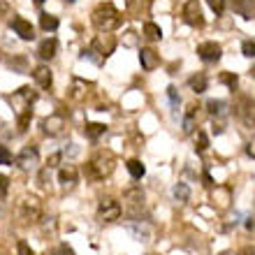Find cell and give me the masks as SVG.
<instances>
[{
	"instance_id": "obj_42",
	"label": "cell",
	"mask_w": 255,
	"mask_h": 255,
	"mask_svg": "<svg viewBox=\"0 0 255 255\" xmlns=\"http://www.w3.org/2000/svg\"><path fill=\"white\" fill-rule=\"evenodd\" d=\"M242 255H255V249H244Z\"/></svg>"
},
{
	"instance_id": "obj_8",
	"label": "cell",
	"mask_w": 255,
	"mask_h": 255,
	"mask_svg": "<svg viewBox=\"0 0 255 255\" xmlns=\"http://www.w3.org/2000/svg\"><path fill=\"white\" fill-rule=\"evenodd\" d=\"M197 56H200L204 63H216V61H221L223 49H221V44H216V42H202L200 47H197Z\"/></svg>"
},
{
	"instance_id": "obj_14",
	"label": "cell",
	"mask_w": 255,
	"mask_h": 255,
	"mask_svg": "<svg viewBox=\"0 0 255 255\" xmlns=\"http://www.w3.org/2000/svg\"><path fill=\"white\" fill-rule=\"evenodd\" d=\"M211 200H214V204L218 209H228L230 202H232V190L228 186H216L214 193H211Z\"/></svg>"
},
{
	"instance_id": "obj_40",
	"label": "cell",
	"mask_w": 255,
	"mask_h": 255,
	"mask_svg": "<svg viewBox=\"0 0 255 255\" xmlns=\"http://www.w3.org/2000/svg\"><path fill=\"white\" fill-rule=\"evenodd\" d=\"M246 151H249V155H251V158H255V137L249 141V146H246Z\"/></svg>"
},
{
	"instance_id": "obj_41",
	"label": "cell",
	"mask_w": 255,
	"mask_h": 255,
	"mask_svg": "<svg viewBox=\"0 0 255 255\" xmlns=\"http://www.w3.org/2000/svg\"><path fill=\"white\" fill-rule=\"evenodd\" d=\"M202 179H204V186H211V183H214V181H211V176H209L207 172H204V174H202Z\"/></svg>"
},
{
	"instance_id": "obj_11",
	"label": "cell",
	"mask_w": 255,
	"mask_h": 255,
	"mask_svg": "<svg viewBox=\"0 0 255 255\" xmlns=\"http://www.w3.org/2000/svg\"><path fill=\"white\" fill-rule=\"evenodd\" d=\"M37 158H40L37 146H26L19 155H16V165H19L21 169H30L33 165H37Z\"/></svg>"
},
{
	"instance_id": "obj_43",
	"label": "cell",
	"mask_w": 255,
	"mask_h": 255,
	"mask_svg": "<svg viewBox=\"0 0 255 255\" xmlns=\"http://www.w3.org/2000/svg\"><path fill=\"white\" fill-rule=\"evenodd\" d=\"M42 2H44V0H35V5H42Z\"/></svg>"
},
{
	"instance_id": "obj_32",
	"label": "cell",
	"mask_w": 255,
	"mask_h": 255,
	"mask_svg": "<svg viewBox=\"0 0 255 255\" xmlns=\"http://www.w3.org/2000/svg\"><path fill=\"white\" fill-rule=\"evenodd\" d=\"M207 2L216 14H223V9H225V0H207Z\"/></svg>"
},
{
	"instance_id": "obj_4",
	"label": "cell",
	"mask_w": 255,
	"mask_h": 255,
	"mask_svg": "<svg viewBox=\"0 0 255 255\" xmlns=\"http://www.w3.org/2000/svg\"><path fill=\"white\" fill-rule=\"evenodd\" d=\"M121 214H123V207L116 200H112V197L100 200V207H98V218H100L102 223L119 221V218H121Z\"/></svg>"
},
{
	"instance_id": "obj_33",
	"label": "cell",
	"mask_w": 255,
	"mask_h": 255,
	"mask_svg": "<svg viewBox=\"0 0 255 255\" xmlns=\"http://www.w3.org/2000/svg\"><path fill=\"white\" fill-rule=\"evenodd\" d=\"M12 162V153L7 151V146H0V165H9Z\"/></svg>"
},
{
	"instance_id": "obj_24",
	"label": "cell",
	"mask_w": 255,
	"mask_h": 255,
	"mask_svg": "<svg viewBox=\"0 0 255 255\" xmlns=\"http://www.w3.org/2000/svg\"><path fill=\"white\" fill-rule=\"evenodd\" d=\"M128 172H130L132 179H141V176L146 174V169H144V165L139 160H128Z\"/></svg>"
},
{
	"instance_id": "obj_31",
	"label": "cell",
	"mask_w": 255,
	"mask_h": 255,
	"mask_svg": "<svg viewBox=\"0 0 255 255\" xmlns=\"http://www.w3.org/2000/svg\"><path fill=\"white\" fill-rule=\"evenodd\" d=\"M28 123H30V114L16 116V126H19V132H26V130H28Z\"/></svg>"
},
{
	"instance_id": "obj_36",
	"label": "cell",
	"mask_w": 255,
	"mask_h": 255,
	"mask_svg": "<svg viewBox=\"0 0 255 255\" xmlns=\"http://www.w3.org/2000/svg\"><path fill=\"white\" fill-rule=\"evenodd\" d=\"M167 98H169V102H172L174 107L179 105V93H176V88H174V86H169V88H167Z\"/></svg>"
},
{
	"instance_id": "obj_1",
	"label": "cell",
	"mask_w": 255,
	"mask_h": 255,
	"mask_svg": "<svg viewBox=\"0 0 255 255\" xmlns=\"http://www.w3.org/2000/svg\"><path fill=\"white\" fill-rule=\"evenodd\" d=\"M91 19H93V26L98 28L100 33H109V30H114V28L121 23V12H119L112 2H100V5L93 9Z\"/></svg>"
},
{
	"instance_id": "obj_35",
	"label": "cell",
	"mask_w": 255,
	"mask_h": 255,
	"mask_svg": "<svg viewBox=\"0 0 255 255\" xmlns=\"http://www.w3.org/2000/svg\"><path fill=\"white\" fill-rule=\"evenodd\" d=\"M123 44H126V47H134V44H137V33L128 30V33H126V40H123Z\"/></svg>"
},
{
	"instance_id": "obj_12",
	"label": "cell",
	"mask_w": 255,
	"mask_h": 255,
	"mask_svg": "<svg viewBox=\"0 0 255 255\" xmlns=\"http://www.w3.org/2000/svg\"><path fill=\"white\" fill-rule=\"evenodd\" d=\"M77 179H79V169L74 167V165H63L58 169V183L65 186V188H72L74 183H77Z\"/></svg>"
},
{
	"instance_id": "obj_25",
	"label": "cell",
	"mask_w": 255,
	"mask_h": 255,
	"mask_svg": "<svg viewBox=\"0 0 255 255\" xmlns=\"http://www.w3.org/2000/svg\"><path fill=\"white\" fill-rule=\"evenodd\" d=\"M235 9L249 19L251 14H253V0H235Z\"/></svg>"
},
{
	"instance_id": "obj_39",
	"label": "cell",
	"mask_w": 255,
	"mask_h": 255,
	"mask_svg": "<svg viewBox=\"0 0 255 255\" xmlns=\"http://www.w3.org/2000/svg\"><path fill=\"white\" fill-rule=\"evenodd\" d=\"M0 195H7V176L0 174Z\"/></svg>"
},
{
	"instance_id": "obj_22",
	"label": "cell",
	"mask_w": 255,
	"mask_h": 255,
	"mask_svg": "<svg viewBox=\"0 0 255 255\" xmlns=\"http://www.w3.org/2000/svg\"><path fill=\"white\" fill-rule=\"evenodd\" d=\"M207 112L211 116H223V114H228V105L223 100H209L207 102Z\"/></svg>"
},
{
	"instance_id": "obj_37",
	"label": "cell",
	"mask_w": 255,
	"mask_h": 255,
	"mask_svg": "<svg viewBox=\"0 0 255 255\" xmlns=\"http://www.w3.org/2000/svg\"><path fill=\"white\" fill-rule=\"evenodd\" d=\"M54 255H74V251L70 249L67 244H61V246H58V251H56Z\"/></svg>"
},
{
	"instance_id": "obj_26",
	"label": "cell",
	"mask_w": 255,
	"mask_h": 255,
	"mask_svg": "<svg viewBox=\"0 0 255 255\" xmlns=\"http://www.w3.org/2000/svg\"><path fill=\"white\" fill-rule=\"evenodd\" d=\"M195 105L193 107H188V112H186V119H183V132L186 134H190L195 130Z\"/></svg>"
},
{
	"instance_id": "obj_7",
	"label": "cell",
	"mask_w": 255,
	"mask_h": 255,
	"mask_svg": "<svg viewBox=\"0 0 255 255\" xmlns=\"http://www.w3.org/2000/svg\"><path fill=\"white\" fill-rule=\"evenodd\" d=\"M42 130H44V134H49V137H58V134L65 130V116L63 114L47 116V119L42 121Z\"/></svg>"
},
{
	"instance_id": "obj_19",
	"label": "cell",
	"mask_w": 255,
	"mask_h": 255,
	"mask_svg": "<svg viewBox=\"0 0 255 255\" xmlns=\"http://www.w3.org/2000/svg\"><path fill=\"white\" fill-rule=\"evenodd\" d=\"M105 132H107V126H105V123H86V128H84V134L93 141L100 139Z\"/></svg>"
},
{
	"instance_id": "obj_27",
	"label": "cell",
	"mask_w": 255,
	"mask_h": 255,
	"mask_svg": "<svg viewBox=\"0 0 255 255\" xmlns=\"http://www.w3.org/2000/svg\"><path fill=\"white\" fill-rule=\"evenodd\" d=\"M174 197H176L179 202H188L190 188L186 186V183H176V186H174Z\"/></svg>"
},
{
	"instance_id": "obj_28",
	"label": "cell",
	"mask_w": 255,
	"mask_h": 255,
	"mask_svg": "<svg viewBox=\"0 0 255 255\" xmlns=\"http://www.w3.org/2000/svg\"><path fill=\"white\" fill-rule=\"evenodd\" d=\"M221 84H225L228 88H232V91H235L237 84H239V77H237L235 72H221Z\"/></svg>"
},
{
	"instance_id": "obj_18",
	"label": "cell",
	"mask_w": 255,
	"mask_h": 255,
	"mask_svg": "<svg viewBox=\"0 0 255 255\" xmlns=\"http://www.w3.org/2000/svg\"><path fill=\"white\" fill-rule=\"evenodd\" d=\"M33 77H35V81H37V86H42V88H49V86H51V81H54V74H51V70H49L47 65H37V67H35Z\"/></svg>"
},
{
	"instance_id": "obj_17",
	"label": "cell",
	"mask_w": 255,
	"mask_h": 255,
	"mask_svg": "<svg viewBox=\"0 0 255 255\" xmlns=\"http://www.w3.org/2000/svg\"><path fill=\"white\" fill-rule=\"evenodd\" d=\"M139 63H141V67H144L146 72H151V70L158 67L160 58H158V54H155L153 49H141L139 51Z\"/></svg>"
},
{
	"instance_id": "obj_6",
	"label": "cell",
	"mask_w": 255,
	"mask_h": 255,
	"mask_svg": "<svg viewBox=\"0 0 255 255\" xmlns=\"http://www.w3.org/2000/svg\"><path fill=\"white\" fill-rule=\"evenodd\" d=\"M91 49H93L95 54H100V58H107V56H112V54H114V49H116L114 35H107V33L95 35L93 47H91Z\"/></svg>"
},
{
	"instance_id": "obj_15",
	"label": "cell",
	"mask_w": 255,
	"mask_h": 255,
	"mask_svg": "<svg viewBox=\"0 0 255 255\" xmlns=\"http://www.w3.org/2000/svg\"><path fill=\"white\" fill-rule=\"evenodd\" d=\"M19 214L23 221H37L40 218V204H37V200H23L19 207Z\"/></svg>"
},
{
	"instance_id": "obj_9",
	"label": "cell",
	"mask_w": 255,
	"mask_h": 255,
	"mask_svg": "<svg viewBox=\"0 0 255 255\" xmlns=\"http://www.w3.org/2000/svg\"><path fill=\"white\" fill-rule=\"evenodd\" d=\"M123 202H126V209L130 211V216H137L139 209L144 207V193L139 188H132L123 195Z\"/></svg>"
},
{
	"instance_id": "obj_44",
	"label": "cell",
	"mask_w": 255,
	"mask_h": 255,
	"mask_svg": "<svg viewBox=\"0 0 255 255\" xmlns=\"http://www.w3.org/2000/svg\"><path fill=\"white\" fill-rule=\"evenodd\" d=\"M251 74H253V77H255V65H253V70H251Z\"/></svg>"
},
{
	"instance_id": "obj_34",
	"label": "cell",
	"mask_w": 255,
	"mask_h": 255,
	"mask_svg": "<svg viewBox=\"0 0 255 255\" xmlns=\"http://www.w3.org/2000/svg\"><path fill=\"white\" fill-rule=\"evenodd\" d=\"M16 253H19V255H35L33 249H30L26 242H19V244H16Z\"/></svg>"
},
{
	"instance_id": "obj_2",
	"label": "cell",
	"mask_w": 255,
	"mask_h": 255,
	"mask_svg": "<svg viewBox=\"0 0 255 255\" xmlns=\"http://www.w3.org/2000/svg\"><path fill=\"white\" fill-rule=\"evenodd\" d=\"M112 169H114V155L109 153V151H100V153H95L86 165V176L91 181H100L105 176L112 174Z\"/></svg>"
},
{
	"instance_id": "obj_13",
	"label": "cell",
	"mask_w": 255,
	"mask_h": 255,
	"mask_svg": "<svg viewBox=\"0 0 255 255\" xmlns=\"http://www.w3.org/2000/svg\"><path fill=\"white\" fill-rule=\"evenodd\" d=\"M12 28H14V33L19 35L21 40H33L35 37V28L30 26V21L21 19V16H14L12 19Z\"/></svg>"
},
{
	"instance_id": "obj_29",
	"label": "cell",
	"mask_w": 255,
	"mask_h": 255,
	"mask_svg": "<svg viewBox=\"0 0 255 255\" xmlns=\"http://www.w3.org/2000/svg\"><path fill=\"white\" fill-rule=\"evenodd\" d=\"M207 146H209V137L204 132H197L195 134V148H197V151H207Z\"/></svg>"
},
{
	"instance_id": "obj_45",
	"label": "cell",
	"mask_w": 255,
	"mask_h": 255,
	"mask_svg": "<svg viewBox=\"0 0 255 255\" xmlns=\"http://www.w3.org/2000/svg\"><path fill=\"white\" fill-rule=\"evenodd\" d=\"M67 2H74V0H67Z\"/></svg>"
},
{
	"instance_id": "obj_16",
	"label": "cell",
	"mask_w": 255,
	"mask_h": 255,
	"mask_svg": "<svg viewBox=\"0 0 255 255\" xmlns=\"http://www.w3.org/2000/svg\"><path fill=\"white\" fill-rule=\"evenodd\" d=\"M56 51H58V40H56V37H47V40L37 47V56H40L42 61H51L56 56Z\"/></svg>"
},
{
	"instance_id": "obj_23",
	"label": "cell",
	"mask_w": 255,
	"mask_h": 255,
	"mask_svg": "<svg viewBox=\"0 0 255 255\" xmlns=\"http://www.w3.org/2000/svg\"><path fill=\"white\" fill-rule=\"evenodd\" d=\"M144 35H146L148 40H160L162 37V30L158 23H153V21H148V23H144Z\"/></svg>"
},
{
	"instance_id": "obj_21",
	"label": "cell",
	"mask_w": 255,
	"mask_h": 255,
	"mask_svg": "<svg viewBox=\"0 0 255 255\" xmlns=\"http://www.w3.org/2000/svg\"><path fill=\"white\" fill-rule=\"evenodd\" d=\"M188 86H190V91L197 95L204 93V91H207V77H204V74H195V77H190Z\"/></svg>"
},
{
	"instance_id": "obj_10",
	"label": "cell",
	"mask_w": 255,
	"mask_h": 255,
	"mask_svg": "<svg viewBox=\"0 0 255 255\" xmlns=\"http://www.w3.org/2000/svg\"><path fill=\"white\" fill-rule=\"evenodd\" d=\"M237 114L242 116V121L249 128H255V102L251 98H242L237 105Z\"/></svg>"
},
{
	"instance_id": "obj_3",
	"label": "cell",
	"mask_w": 255,
	"mask_h": 255,
	"mask_svg": "<svg viewBox=\"0 0 255 255\" xmlns=\"http://www.w3.org/2000/svg\"><path fill=\"white\" fill-rule=\"evenodd\" d=\"M7 102L14 107L16 116H23V114H30V105L35 102V93L30 88H19L16 93H12L7 98Z\"/></svg>"
},
{
	"instance_id": "obj_38",
	"label": "cell",
	"mask_w": 255,
	"mask_h": 255,
	"mask_svg": "<svg viewBox=\"0 0 255 255\" xmlns=\"http://www.w3.org/2000/svg\"><path fill=\"white\" fill-rule=\"evenodd\" d=\"M58 162H61V153H54V155H51V158L47 160V167H56Z\"/></svg>"
},
{
	"instance_id": "obj_20",
	"label": "cell",
	"mask_w": 255,
	"mask_h": 255,
	"mask_svg": "<svg viewBox=\"0 0 255 255\" xmlns=\"http://www.w3.org/2000/svg\"><path fill=\"white\" fill-rule=\"evenodd\" d=\"M40 28L42 30H47V33H54L56 28H58V19H56L54 14H40Z\"/></svg>"
},
{
	"instance_id": "obj_5",
	"label": "cell",
	"mask_w": 255,
	"mask_h": 255,
	"mask_svg": "<svg viewBox=\"0 0 255 255\" xmlns=\"http://www.w3.org/2000/svg\"><path fill=\"white\" fill-rule=\"evenodd\" d=\"M181 16L188 26H195V28H202L204 26V16H202V9L197 5V0H188L181 9Z\"/></svg>"
},
{
	"instance_id": "obj_30",
	"label": "cell",
	"mask_w": 255,
	"mask_h": 255,
	"mask_svg": "<svg viewBox=\"0 0 255 255\" xmlns=\"http://www.w3.org/2000/svg\"><path fill=\"white\" fill-rule=\"evenodd\" d=\"M242 54L249 56V58H255V40H246L242 44Z\"/></svg>"
}]
</instances>
